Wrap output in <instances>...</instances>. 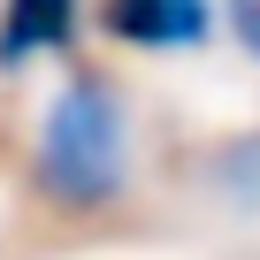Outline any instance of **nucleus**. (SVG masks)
Returning <instances> with one entry per match:
<instances>
[{
	"label": "nucleus",
	"instance_id": "nucleus-1",
	"mask_svg": "<svg viewBox=\"0 0 260 260\" xmlns=\"http://www.w3.org/2000/svg\"><path fill=\"white\" fill-rule=\"evenodd\" d=\"M31 191L54 214H107L130 191V107L100 69H69L31 130Z\"/></svg>",
	"mask_w": 260,
	"mask_h": 260
},
{
	"label": "nucleus",
	"instance_id": "nucleus-2",
	"mask_svg": "<svg viewBox=\"0 0 260 260\" xmlns=\"http://www.w3.org/2000/svg\"><path fill=\"white\" fill-rule=\"evenodd\" d=\"M100 31L130 54H191L214 39V0H100Z\"/></svg>",
	"mask_w": 260,
	"mask_h": 260
},
{
	"label": "nucleus",
	"instance_id": "nucleus-5",
	"mask_svg": "<svg viewBox=\"0 0 260 260\" xmlns=\"http://www.w3.org/2000/svg\"><path fill=\"white\" fill-rule=\"evenodd\" d=\"M222 16H230V39L260 61V0H222Z\"/></svg>",
	"mask_w": 260,
	"mask_h": 260
},
{
	"label": "nucleus",
	"instance_id": "nucleus-3",
	"mask_svg": "<svg viewBox=\"0 0 260 260\" xmlns=\"http://www.w3.org/2000/svg\"><path fill=\"white\" fill-rule=\"evenodd\" d=\"M77 23H84V0H0V77L77 54Z\"/></svg>",
	"mask_w": 260,
	"mask_h": 260
},
{
	"label": "nucleus",
	"instance_id": "nucleus-4",
	"mask_svg": "<svg viewBox=\"0 0 260 260\" xmlns=\"http://www.w3.org/2000/svg\"><path fill=\"white\" fill-rule=\"evenodd\" d=\"M207 184L237 207V214H260V130H237L207 153Z\"/></svg>",
	"mask_w": 260,
	"mask_h": 260
}]
</instances>
